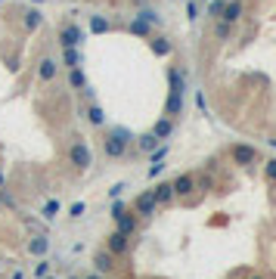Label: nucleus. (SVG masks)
Instances as JSON below:
<instances>
[{
  "label": "nucleus",
  "instance_id": "17",
  "mask_svg": "<svg viewBox=\"0 0 276 279\" xmlns=\"http://www.w3.org/2000/svg\"><path fill=\"white\" fill-rule=\"evenodd\" d=\"M134 140H137L140 152H155V146L162 143V140H155V137H152V131H149V134H143V137H134Z\"/></svg>",
  "mask_w": 276,
  "mask_h": 279
},
{
  "label": "nucleus",
  "instance_id": "7",
  "mask_svg": "<svg viewBox=\"0 0 276 279\" xmlns=\"http://www.w3.org/2000/svg\"><path fill=\"white\" fill-rule=\"evenodd\" d=\"M128 245H131V242H128V236H124V233H118V230L106 236V248H109V255H124Z\"/></svg>",
  "mask_w": 276,
  "mask_h": 279
},
{
  "label": "nucleus",
  "instance_id": "15",
  "mask_svg": "<svg viewBox=\"0 0 276 279\" xmlns=\"http://www.w3.org/2000/svg\"><path fill=\"white\" fill-rule=\"evenodd\" d=\"M171 134H174V121H171V118H159L155 128H152V137L155 140H168Z\"/></svg>",
  "mask_w": 276,
  "mask_h": 279
},
{
  "label": "nucleus",
  "instance_id": "14",
  "mask_svg": "<svg viewBox=\"0 0 276 279\" xmlns=\"http://www.w3.org/2000/svg\"><path fill=\"white\" fill-rule=\"evenodd\" d=\"M22 25H25V31H37V28L44 25V13H41V10H25Z\"/></svg>",
  "mask_w": 276,
  "mask_h": 279
},
{
  "label": "nucleus",
  "instance_id": "25",
  "mask_svg": "<svg viewBox=\"0 0 276 279\" xmlns=\"http://www.w3.org/2000/svg\"><path fill=\"white\" fill-rule=\"evenodd\" d=\"M137 19H143V22H146L149 28H152V25H162V16H159V13H155V10H143V13H140Z\"/></svg>",
  "mask_w": 276,
  "mask_h": 279
},
{
  "label": "nucleus",
  "instance_id": "43",
  "mask_svg": "<svg viewBox=\"0 0 276 279\" xmlns=\"http://www.w3.org/2000/svg\"><path fill=\"white\" fill-rule=\"evenodd\" d=\"M273 146H276V140H273Z\"/></svg>",
  "mask_w": 276,
  "mask_h": 279
},
{
  "label": "nucleus",
  "instance_id": "11",
  "mask_svg": "<svg viewBox=\"0 0 276 279\" xmlns=\"http://www.w3.org/2000/svg\"><path fill=\"white\" fill-rule=\"evenodd\" d=\"M47 251H50V239H47V236H34V239H28V255L44 258Z\"/></svg>",
  "mask_w": 276,
  "mask_h": 279
},
{
  "label": "nucleus",
  "instance_id": "21",
  "mask_svg": "<svg viewBox=\"0 0 276 279\" xmlns=\"http://www.w3.org/2000/svg\"><path fill=\"white\" fill-rule=\"evenodd\" d=\"M90 31L93 34H106V31H112V22L103 19V16H90Z\"/></svg>",
  "mask_w": 276,
  "mask_h": 279
},
{
  "label": "nucleus",
  "instance_id": "27",
  "mask_svg": "<svg viewBox=\"0 0 276 279\" xmlns=\"http://www.w3.org/2000/svg\"><path fill=\"white\" fill-rule=\"evenodd\" d=\"M56 214H59V202H47V205H44V217H47V220H53Z\"/></svg>",
  "mask_w": 276,
  "mask_h": 279
},
{
  "label": "nucleus",
  "instance_id": "41",
  "mask_svg": "<svg viewBox=\"0 0 276 279\" xmlns=\"http://www.w3.org/2000/svg\"><path fill=\"white\" fill-rule=\"evenodd\" d=\"M71 279H81V276H71Z\"/></svg>",
  "mask_w": 276,
  "mask_h": 279
},
{
  "label": "nucleus",
  "instance_id": "36",
  "mask_svg": "<svg viewBox=\"0 0 276 279\" xmlns=\"http://www.w3.org/2000/svg\"><path fill=\"white\" fill-rule=\"evenodd\" d=\"M118 214H124V205H121V202H115V205H112V217H118Z\"/></svg>",
  "mask_w": 276,
  "mask_h": 279
},
{
  "label": "nucleus",
  "instance_id": "19",
  "mask_svg": "<svg viewBox=\"0 0 276 279\" xmlns=\"http://www.w3.org/2000/svg\"><path fill=\"white\" fill-rule=\"evenodd\" d=\"M68 84H71L74 90H84V87H87V78H84V71H81V68H71V71H68Z\"/></svg>",
  "mask_w": 276,
  "mask_h": 279
},
{
  "label": "nucleus",
  "instance_id": "37",
  "mask_svg": "<svg viewBox=\"0 0 276 279\" xmlns=\"http://www.w3.org/2000/svg\"><path fill=\"white\" fill-rule=\"evenodd\" d=\"M186 13H189V19H195V16H199V7H195V4H189V7H186Z\"/></svg>",
  "mask_w": 276,
  "mask_h": 279
},
{
  "label": "nucleus",
  "instance_id": "35",
  "mask_svg": "<svg viewBox=\"0 0 276 279\" xmlns=\"http://www.w3.org/2000/svg\"><path fill=\"white\" fill-rule=\"evenodd\" d=\"M121 189H124V183H115V186L109 189V195H112V198H118V195H121Z\"/></svg>",
  "mask_w": 276,
  "mask_h": 279
},
{
  "label": "nucleus",
  "instance_id": "44",
  "mask_svg": "<svg viewBox=\"0 0 276 279\" xmlns=\"http://www.w3.org/2000/svg\"><path fill=\"white\" fill-rule=\"evenodd\" d=\"M255 279H261V276H255Z\"/></svg>",
  "mask_w": 276,
  "mask_h": 279
},
{
  "label": "nucleus",
  "instance_id": "3",
  "mask_svg": "<svg viewBox=\"0 0 276 279\" xmlns=\"http://www.w3.org/2000/svg\"><path fill=\"white\" fill-rule=\"evenodd\" d=\"M68 158H71V165H74L78 171H87V168L93 165L90 146H87L84 140H74V143H71V149H68Z\"/></svg>",
  "mask_w": 276,
  "mask_h": 279
},
{
  "label": "nucleus",
  "instance_id": "5",
  "mask_svg": "<svg viewBox=\"0 0 276 279\" xmlns=\"http://www.w3.org/2000/svg\"><path fill=\"white\" fill-rule=\"evenodd\" d=\"M56 41H59L62 50H78V47H81V41H84V31H81V25H65L59 31Z\"/></svg>",
  "mask_w": 276,
  "mask_h": 279
},
{
  "label": "nucleus",
  "instance_id": "6",
  "mask_svg": "<svg viewBox=\"0 0 276 279\" xmlns=\"http://www.w3.org/2000/svg\"><path fill=\"white\" fill-rule=\"evenodd\" d=\"M155 198H152V192H143V195H137V202H134V214L137 217H152L155 214Z\"/></svg>",
  "mask_w": 276,
  "mask_h": 279
},
{
  "label": "nucleus",
  "instance_id": "10",
  "mask_svg": "<svg viewBox=\"0 0 276 279\" xmlns=\"http://www.w3.org/2000/svg\"><path fill=\"white\" fill-rule=\"evenodd\" d=\"M152 198H155V205H168L174 202V186L171 183H155V189H149Z\"/></svg>",
  "mask_w": 276,
  "mask_h": 279
},
{
  "label": "nucleus",
  "instance_id": "45",
  "mask_svg": "<svg viewBox=\"0 0 276 279\" xmlns=\"http://www.w3.org/2000/svg\"><path fill=\"white\" fill-rule=\"evenodd\" d=\"M202 4H205V0H202Z\"/></svg>",
  "mask_w": 276,
  "mask_h": 279
},
{
  "label": "nucleus",
  "instance_id": "16",
  "mask_svg": "<svg viewBox=\"0 0 276 279\" xmlns=\"http://www.w3.org/2000/svg\"><path fill=\"white\" fill-rule=\"evenodd\" d=\"M149 50H152L155 56H171L174 44L168 41V37H152V41H149Z\"/></svg>",
  "mask_w": 276,
  "mask_h": 279
},
{
  "label": "nucleus",
  "instance_id": "1",
  "mask_svg": "<svg viewBox=\"0 0 276 279\" xmlns=\"http://www.w3.org/2000/svg\"><path fill=\"white\" fill-rule=\"evenodd\" d=\"M183 90H186V78L180 68H168V99H165V118L183 115Z\"/></svg>",
  "mask_w": 276,
  "mask_h": 279
},
{
  "label": "nucleus",
  "instance_id": "39",
  "mask_svg": "<svg viewBox=\"0 0 276 279\" xmlns=\"http://www.w3.org/2000/svg\"><path fill=\"white\" fill-rule=\"evenodd\" d=\"M4 183H7V180H4V174H0V189H4Z\"/></svg>",
  "mask_w": 276,
  "mask_h": 279
},
{
  "label": "nucleus",
  "instance_id": "22",
  "mask_svg": "<svg viewBox=\"0 0 276 279\" xmlns=\"http://www.w3.org/2000/svg\"><path fill=\"white\" fill-rule=\"evenodd\" d=\"M62 62L68 68H81V50H62Z\"/></svg>",
  "mask_w": 276,
  "mask_h": 279
},
{
  "label": "nucleus",
  "instance_id": "9",
  "mask_svg": "<svg viewBox=\"0 0 276 279\" xmlns=\"http://www.w3.org/2000/svg\"><path fill=\"white\" fill-rule=\"evenodd\" d=\"M56 59H50V56H44L41 62H37V78H41L44 84H50V81H56Z\"/></svg>",
  "mask_w": 276,
  "mask_h": 279
},
{
  "label": "nucleus",
  "instance_id": "38",
  "mask_svg": "<svg viewBox=\"0 0 276 279\" xmlns=\"http://www.w3.org/2000/svg\"><path fill=\"white\" fill-rule=\"evenodd\" d=\"M84 279H103V276H99V273H87Z\"/></svg>",
  "mask_w": 276,
  "mask_h": 279
},
{
  "label": "nucleus",
  "instance_id": "30",
  "mask_svg": "<svg viewBox=\"0 0 276 279\" xmlns=\"http://www.w3.org/2000/svg\"><path fill=\"white\" fill-rule=\"evenodd\" d=\"M223 13V0H211L208 4V16H220Z\"/></svg>",
  "mask_w": 276,
  "mask_h": 279
},
{
  "label": "nucleus",
  "instance_id": "12",
  "mask_svg": "<svg viewBox=\"0 0 276 279\" xmlns=\"http://www.w3.org/2000/svg\"><path fill=\"white\" fill-rule=\"evenodd\" d=\"M115 223H118V233H124L128 239L137 233V217H134V214H128V211H124V214H118V217H115Z\"/></svg>",
  "mask_w": 276,
  "mask_h": 279
},
{
  "label": "nucleus",
  "instance_id": "28",
  "mask_svg": "<svg viewBox=\"0 0 276 279\" xmlns=\"http://www.w3.org/2000/svg\"><path fill=\"white\" fill-rule=\"evenodd\" d=\"M152 155V165H159V162H165V155H168V146H159L155 152H149Z\"/></svg>",
  "mask_w": 276,
  "mask_h": 279
},
{
  "label": "nucleus",
  "instance_id": "42",
  "mask_svg": "<svg viewBox=\"0 0 276 279\" xmlns=\"http://www.w3.org/2000/svg\"><path fill=\"white\" fill-rule=\"evenodd\" d=\"M44 279H53V276H44Z\"/></svg>",
  "mask_w": 276,
  "mask_h": 279
},
{
  "label": "nucleus",
  "instance_id": "29",
  "mask_svg": "<svg viewBox=\"0 0 276 279\" xmlns=\"http://www.w3.org/2000/svg\"><path fill=\"white\" fill-rule=\"evenodd\" d=\"M34 276H37V279H44V276H50V264H47V261H41V264L34 267Z\"/></svg>",
  "mask_w": 276,
  "mask_h": 279
},
{
  "label": "nucleus",
  "instance_id": "33",
  "mask_svg": "<svg viewBox=\"0 0 276 279\" xmlns=\"http://www.w3.org/2000/svg\"><path fill=\"white\" fill-rule=\"evenodd\" d=\"M162 171H165V165H162V162H159V165H149V177H152V180H155V177H159Z\"/></svg>",
  "mask_w": 276,
  "mask_h": 279
},
{
  "label": "nucleus",
  "instance_id": "24",
  "mask_svg": "<svg viewBox=\"0 0 276 279\" xmlns=\"http://www.w3.org/2000/svg\"><path fill=\"white\" fill-rule=\"evenodd\" d=\"M93 264H96V270H106V273L115 267V261H112V255H109V251H99V255L93 258Z\"/></svg>",
  "mask_w": 276,
  "mask_h": 279
},
{
  "label": "nucleus",
  "instance_id": "4",
  "mask_svg": "<svg viewBox=\"0 0 276 279\" xmlns=\"http://www.w3.org/2000/svg\"><path fill=\"white\" fill-rule=\"evenodd\" d=\"M230 158H233V165L248 168V165L258 162V149L255 146H245V143H236V146H230Z\"/></svg>",
  "mask_w": 276,
  "mask_h": 279
},
{
  "label": "nucleus",
  "instance_id": "40",
  "mask_svg": "<svg viewBox=\"0 0 276 279\" xmlns=\"http://www.w3.org/2000/svg\"><path fill=\"white\" fill-rule=\"evenodd\" d=\"M13 279H22V273H16V276H13Z\"/></svg>",
  "mask_w": 276,
  "mask_h": 279
},
{
  "label": "nucleus",
  "instance_id": "20",
  "mask_svg": "<svg viewBox=\"0 0 276 279\" xmlns=\"http://www.w3.org/2000/svg\"><path fill=\"white\" fill-rule=\"evenodd\" d=\"M87 121H90L93 128H103V124H106V112H103L99 106H90V109H87Z\"/></svg>",
  "mask_w": 276,
  "mask_h": 279
},
{
  "label": "nucleus",
  "instance_id": "34",
  "mask_svg": "<svg viewBox=\"0 0 276 279\" xmlns=\"http://www.w3.org/2000/svg\"><path fill=\"white\" fill-rule=\"evenodd\" d=\"M195 106H199L202 112H208V103H205V93H195Z\"/></svg>",
  "mask_w": 276,
  "mask_h": 279
},
{
  "label": "nucleus",
  "instance_id": "13",
  "mask_svg": "<svg viewBox=\"0 0 276 279\" xmlns=\"http://www.w3.org/2000/svg\"><path fill=\"white\" fill-rule=\"evenodd\" d=\"M171 186H174V195H189V192L195 189V177H192V174H180Z\"/></svg>",
  "mask_w": 276,
  "mask_h": 279
},
{
  "label": "nucleus",
  "instance_id": "23",
  "mask_svg": "<svg viewBox=\"0 0 276 279\" xmlns=\"http://www.w3.org/2000/svg\"><path fill=\"white\" fill-rule=\"evenodd\" d=\"M214 37H217V41H230V37H233V25L220 19V22L214 25Z\"/></svg>",
  "mask_w": 276,
  "mask_h": 279
},
{
  "label": "nucleus",
  "instance_id": "2",
  "mask_svg": "<svg viewBox=\"0 0 276 279\" xmlns=\"http://www.w3.org/2000/svg\"><path fill=\"white\" fill-rule=\"evenodd\" d=\"M131 140H134V134H131L128 128H109L106 137H103V152H106V158H121V155L128 152Z\"/></svg>",
  "mask_w": 276,
  "mask_h": 279
},
{
  "label": "nucleus",
  "instance_id": "32",
  "mask_svg": "<svg viewBox=\"0 0 276 279\" xmlns=\"http://www.w3.org/2000/svg\"><path fill=\"white\" fill-rule=\"evenodd\" d=\"M264 177H267V180H276V158H273V162H267V168H264Z\"/></svg>",
  "mask_w": 276,
  "mask_h": 279
},
{
  "label": "nucleus",
  "instance_id": "26",
  "mask_svg": "<svg viewBox=\"0 0 276 279\" xmlns=\"http://www.w3.org/2000/svg\"><path fill=\"white\" fill-rule=\"evenodd\" d=\"M87 214V205L84 202H74L71 208H68V217H84Z\"/></svg>",
  "mask_w": 276,
  "mask_h": 279
},
{
  "label": "nucleus",
  "instance_id": "18",
  "mask_svg": "<svg viewBox=\"0 0 276 279\" xmlns=\"http://www.w3.org/2000/svg\"><path fill=\"white\" fill-rule=\"evenodd\" d=\"M128 31H131V34H137V37H152V28H149L143 19H131Z\"/></svg>",
  "mask_w": 276,
  "mask_h": 279
},
{
  "label": "nucleus",
  "instance_id": "31",
  "mask_svg": "<svg viewBox=\"0 0 276 279\" xmlns=\"http://www.w3.org/2000/svg\"><path fill=\"white\" fill-rule=\"evenodd\" d=\"M0 205H7V208H16V202H13V195H10L7 189H0Z\"/></svg>",
  "mask_w": 276,
  "mask_h": 279
},
{
  "label": "nucleus",
  "instance_id": "8",
  "mask_svg": "<svg viewBox=\"0 0 276 279\" xmlns=\"http://www.w3.org/2000/svg\"><path fill=\"white\" fill-rule=\"evenodd\" d=\"M220 19L230 22V25L239 22V19H242V0H223V13H220Z\"/></svg>",
  "mask_w": 276,
  "mask_h": 279
}]
</instances>
